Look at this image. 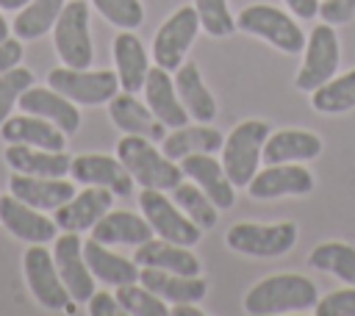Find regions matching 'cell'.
Listing matches in <instances>:
<instances>
[{
    "label": "cell",
    "instance_id": "obj_4",
    "mask_svg": "<svg viewBox=\"0 0 355 316\" xmlns=\"http://www.w3.org/2000/svg\"><path fill=\"white\" fill-rule=\"evenodd\" d=\"M236 30L252 33V36L269 42L272 47H277L280 53H288V55H297L305 50V33L300 30V25L286 11L266 6V3L247 6L236 17Z\"/></svg>",
    "mask_w": 355,
    "mask_h": 316
},
{
    "label": "cell",
    "instance_id": "obj_19",
    "mask_svg": "<svg viewBox=\"0 0 355 316\" xmlns=\"http://www.w3.org/2000/svg\"><path fill=\"white\" fill-rule=\"evenodd\" d=\"M114 202V191L103 188V186H89L86 191L72 194L64 205L55 208V225L67 233H80L97 225V219L111 211Z\"/></svg>",
    "mask_w": 355,
    "mask_h": 316
},
{
    "label": "cell",
    "instance_id": "obj_11",
    "mask_svg": "<svg viewBox=\"0 0 355 316\" xmlns=\"http://www.w3.org/2000/svg\"><path fill=\"white\" fill-rule=\"evenodd\" d=\"M341 53H338V36L333 25L322 22L311 30V39H305V58L297 72V89L300 91H313L324 80H330L338 69Z\"/></svg>",
    "mask_w": 355,
    "mask_h": 316
},
{
    "label": "cell",
    "instance_id": "obj_20",
    "mask_svg": "<svg viewBox=\"0 0 355 316\" xmlns=\"http://www.w3.org/2000/svg\"><path fill=\"white\" fill-rule=\"evenodd\" d=\"M144 103L150 105V111L166 128H183V125H189V111L180 103L175 78L164 67H150L147 80H144Z\"/></svg>",
    "mask_w": 355,
    "mask_h": 316
},
{
    "label": "cell",
    "instance_id": "obj_28",
    "mask_svg": "<svg viewBox=\"0 0 355 316\" xmlns=\"http://www.w3.org/2000/svg\"><path fill=\"white\" fill-rule=\"evenodd\" d=\"M0 136L8 144H33L42 150H64L67 147V133L58 130L53 122L33 116V114H22V116H8L0 125Z\"/></svg>",
    "mask_w": 355,
    "mask_h": 316
},
{
    "label": "cell",
    "instance_id": "obj_7",
    "mask_svg": "<svg viewBox=\"0 0 355 316\" xmlns=\"http://www.w3.org/2000/svg\"><path fill=\"white\" fill-rule=\"evenodd\" d=\"M139 208L158 238H166L183 247H194L202 238V230L161 188H144L139 194Z\"/></svg>",
    "mask_w": 355,
    "mask_h": 316
},
{
    "label": "cell",
    "instance_id": "obj_14",
    "mask_svg": "<svg viewBox=\"0 0 355 316\" xmlns=\"http://www.w3.org/2000/svg\"><path fill=\"white\" fill-rule=\"evenodd\" d=\"M69 175L83 186H103L116 197H128L133 191L130 172L119 158H111V155H100V152L78 155L69 164Z\"/></svg>",
    "mask_w": 355,
    "mask_h": 316
},
{
    "label": "cell",
    "instance_id": "obj_17",
    "mask_svg": "<svg viewBox=\"0 0 355 316\" xmlns=\"http://www.w3.org/2000/svg\"><path fill=\"white\" fill-rule=\"evenodd\" d=\"M108 116L122 133L144 136L150 141H164L166 139V125L150 111L147 103H139L136 94H130V91H116L108 100Z\"/></svg>",
    "mask_w": 355,
    "mask_h": 316
},
{
    "label": "cell",
    "instance_id": "obj_35",
    "mask_svg": "<svg viewBox=\"0 0 355 316\" xmlns=\"http://www.w3.org/2000/svg\"><path fill=\"white\" fill-rule=\"evenodd\" d=\"M172 200L200 230H211L216 225V219H219V208L211 202V197L197 183H183L180 180L172 188Z\"/></svg>",
    "mask_w": 355,
    "mask_h": 316
},
{
    "label": "cell",
    "instance_id": "obj_33",
    "mask_svg": "<svg viewBox=\"0 0 355 316\" xmlns=\"http://www.w3.org/2000/svg\"><path fill=\"white\" fill-rule=\"evenodd\" d=\"M308 266L336 274L341 283L355 286V247L344 241H324L308 255Z\"/></svg>",
    "mask_w": 355,
    "mask_h": 316
},
{
    "label": "cell",
    "instance_id": "obj_18",
    "mask_svg": "<svg viewBox=\"0 0 355 316\" xmlns=\"http://www.w3.org/2000/svg\"><path fill=\"white\" fill-rule=\"evenodd\" d=\"M178 164H180L183 175L191 183H197L219 211H225L236 202V186L227 180V175H225L222 164L214 158V152H194V155L180 158Z\"/></svg>",
    "mask_w": 355,
    "mask_h": 316
},
{
    "label": "cell",
    "instance_id": "obj_25",
    "mask_svg": "<svg viewBox=\"0 0 355 316\" xmlns=\"http://www.w3.org/2000/svg\"><path fill=\"white\" fill-rule=\"evenodd\" d=\"M114 64H116V78H119V89L122 91H141L147 72H150V58L144 53V44L139 42V36H133V30H122L114 39Z\"/></svg>",
    "mask_w": 355,
    "mask_h": 316
},
{
    "label": "cell",
    "instance_id": "obj_15",
    "mask_svg": "<svg viewBox=\"0 0 355 316\" xmlns=\"http://www.w3.org/2000/svg\"><path fill=\"white\" fill-rule=\"evenodd\" d=\"M0 222L3 227L28 244H47L55 238V219H47L44 213H36L33 205L17 200L14 194L0 197Z\"/></svg>",
    "mask_w": 355,
    "mask_h": 316
},
{
    "label": "cell",
    "instance_id": "obj_36",
    "mask_svg": "<svg viewBox=\"0 0 355 316\" xmlns=\"http://www.w3.org/2000/svg\"><path fill=\"white\" fill-rule=\"evenodd\" d=\"M116 302L125 313L130 316H166L169 313V305L166 299H161L158 294H153L147 286L141 283H125V286H116Z\"/></svg>",
    "mask_w": 355,
    "mask_h": 316
},
{
    "label": "cell",
    "instance_id": "obj_40",
    "mask_svg": "<svg viewBox=\"0 0 355 316\" xmlns=\"http://www.w3.org/2000/svg\"><path fill=\"white\" fill-rule=\"evenodd\" d=\"M316 316H355V286L330 291L313 308Z\"/></svg>",
    "mask_w": 355,
    "mask_h": 316
},
{
    "label": "cell",
    "instance_id": "obj_32",
    "mask_svg": "<svg viewBox=\"0 0 355 316\" xmlns=\"http://www.w3.org/2000/svg\"><path fill=\"white\" fill-rule=\"evenodd\" d=\"M311 105L319 114H344L355 108V67L344 75H333L311 91Z\"/></svg>",
    "mask_w": 355,
    "mask_h": 316
},
{
    "label": "cell",
    "instance_id": "obj_34",
    "mask_svg": "<svg viewBox=\"0 0 355 316\" xmlns=\"http://www.w3.org/2000/svg\"><path fill=\"white\" fill-rule=\"evenodd\" d=\"M61 8H64V0H31L14 17V33L19 39H39V36H44L55 25Z\"/></svg>",
    "mask_w": 355,
    "mask_h": 316
},
{
    "label": "cell",
    "instance_id": "obj_5",
    "mask_svg": "<svg viewBox=\"0 0 355 316\" xmlns=\"http://www.w3.org/2000/svg\"><path fill=\"white\" fill-rule=\"evenodd\" d=\"M53 42H55V53L64 61V67L89 69L94 58V47L89 36V3L86 0L64 3L53 25Z\"/></svg>",
    "mask_w": 355,
    "mask_h": 316
},
{
    "label": "cell",
    "instance_id": "obj_44",
    "mask_svg": "<svg viewBox=\"0 0 355 316\" xmlns=\"http://www.w3.org/2000/svg\"><path fill=\"white\" fill-rule=\"evenodd\" d=\"M288 6L291 14H297L300 19H311L319 17V0H283Z\"/></svg>",
    "mask_w": 355,
    "mask_h": 316
},
{
    "label": "cell",
    "instance_id": "obj_2",
    "mask_svg": "<svg viewBox=\"0 0 355 316\" xmlns=\"http://www.w3.org/2000/svg\"><path fill=\"white\" fill-rule=\"evenodd\" d=\"M116 158L125 164V169L130 172V177L141 188L172 191L183 180L180 164L172 161V158H166L164 150H158L155 141H150L144 136L125 133L119 139V144H116Z\"/></svg>",
    "mask_w": 355,
    "mask_h": 316
},
{
    "label": "cell",
    "instance_id": "obj_10",
    "mask_svg": "<svg viewBox=\"0 0 355 316\" xmlns=\"http://www.w3.org/2000/svg\"><path fill=\"white\" fill-rule=\"evenodd\" d=\"M197 30H200V17H197L194 6H183L175 14H169L166 22L155 30V39H153L155 67H164L166 72H175L183 64V55L191 47Z\"/></svg>",
    "mask_w": 355,
    "mask_h": 316
},
{
    "label": "cell",
    "instance_id": "obj_27",
    "mask_svg": "<svg viewBox=\"0 0 355 316\" xmlns=\"http://www.w3.org/2000/svg\"><path fill=\"white\" fill-rule=\"evenodd\" d=\"M139 283L166 302H200L208 291V283L200 274L189 277V274H175V272H164L153 266H141Z\"/></svg>",
    "mask_w": 355,
    "mask_h": 316
},
{
    "label": "cell",
    "instance_id": "obj_6",
    "mask_svg": "<svg viewBox=\"0 0 355 316\" xmlns=\"http://www.w3.org/2000/svg\"><path fill=\"white\" fill-rule=\"evenodd\" d=\"M225 244L239 255L277 258L297 244V225L294 222H277V225L239 222L225 233Z\"/></svg>",
    "mask_w": 355,
    "mask_h": 316
},
{
    "label": "cell",
    "instance_id": "obj_23",
    "mask_svg": "<svg viewBox=\"0 0 355 316\" xmlns=\"http://www.w3.org/2000/svg\"><path fill=\"white\" fill-rule=\"evenodd\" d=\"M3 158L14 172L39 177H64L72 164V158L64 150H42L33 144H8Z\"/></svg>",
    "mask_w": 355,
    "mask_h": 316
},
{
    "label": "cell",
    "instance_id": "obj_43",
    "mask_svg": "<svg viewBox=\"0 0 355 316\" xmlns=\"http://www.w3.org/2000/svg\"><path fill=\"white\" fill-rule=\"evenodd\" d=\"M22 58V44L19 39H3L0 42V72H8L11 67H17Z\"/></svg>",
    "mask_w": 355,
    "mask_h": 316
},
{
    "label": "cell",
    "instance_id": "obj_46",
    "mask_svg": "<svg viewBox=\"0 0 355 316\" xmlns=\"http://www.w3.org/2000/svg\"><path fill=\"white\" fill-rule=\"evenodd\" d=\"M31 0H0V11H19L22 6H28Z\"/></svg>",
    "mask_w": 355,
    "mask_h": 316
},
{
    "label": "cell",
    "instance_id": "obj_47",
    "mask_svg": "<svg viewBox=\"0 0 355 316\" xmlns=\"http://www.w3.org/2000/svg\"><path fill=\"white\" fill-rule=\"evenodd\" d=\"M3 39H8V22H6V17L0 14V42Z\"/></svg>",
    "mask_w": 355,
    "mask_h": 316
},
{
    "label": "cell",
    "instance_id": "obj_38",
    "mask_svg": "<svg viewBox=\"0 0 355 316\" xmlns=\"http://www.w3.org/2000/svg\"><path fill=\"white\" fill-rule=\"evenodd\" d=\"M33 86V72L25 67H11L8 72H0V125L11 116V108L17 105L19 94Z\"/></svg>",
    "mask_w": 355,
    "mask_h": 316
},
{
    "label": "cell",
    "instance_id": "obj_24",
    "mask_svg": "<svg viewBox=\"0 0 355 316\" xmlns=\"http://www.w3.org/2000/svg\"><path fill=\"white\" fill-rule=\"evenodd\" d=\"M133 261L139 266H153V269H164V272H175V274H200V258L194 252H189V247L166 241V238H147L144 244L136 247Z\"/></svg>",
    "mask_w": 355,
    "mask_h": 316
},
{
    "label": "cell",
    "instance_id": "obj_21",
    "mask_svg": "<svg viewBox=\"0 0 355 316\" xmlns=\"http://www.w3.org/2000/svg\"><path fill=\"white\" fill-rule=\"evenodd\" d=\"M8 191L33 205L36 211H55L58 205H64L72 194H75V186L67 183L64 177H39V175H11L8 180Z\"/></svg>",
    "mask_w": 355,
    "mask_h": 316
},
{
    "label": "cell",
    "instance_id": "obj_22",
    "mask_svg": "<svg viewBox=\"0 0 355 316\" xmlns=\"http://www.w3.org/2000/svg\"><path fill=\"white\" fill-rule=\"evenodd\" d=\"M322 152V139L311 130H277L269 133L263 141V164H300V161H311Z\"/></svg>",
    "mask_w": 355,
    "mask_h": 316
},
{
    "label": "cell",
    "instance_id": "obj_42",
    "mask_svg": "<svg viewBox=\"0 0 355 316\" xmlns=\"http://www.w3.org/2000/svg\"><path fill=\"white\" fill-rule=\"evenodd\" d=\"M122 308H119V302H116V297H111L108 291H94L92 297H89V313L92 316H114V313H119Z\"/></svg>",
    "mask_w": 355,
    "mask_h": 316
},
{
    "label": "cell",
    "instance_id": "obj_29",
    "mask_svg": "<svg viewBox=\"0 0 355 316\" xmlns=\"http://www.w3.org/2000/svg\"><path fill=\"white\" fill-rule=\"evenodd\" d=\"M83 258L94 274V280H103L108 286H125V283H139L141 266L130 258H122L108 249V244H100L97 238H89L83 244Z\"/></svg>",
    "mask_w": 355,
    "mask_h": 316
},
{
    "label": "cell",
    "instance_id": "obj_9",
    "mask_svg": "<svg viewBox=\"0 0 355 316\" xmlns=\"http://www.w3.org/2000/svg\"><path fill=\"white\" fill-rule=\"evenodd\" d=\"M22 269H25V280L28 288L33 294V299L47 308V310H64L72 297L55 269V258L53 252L44 249V244H31L22 255Z\"/></svg>",
    "mask_w": 355,
    "mask_h": 316
},
{
    "label": "cell",
    "instance_id": "obj_31",
    "mask_svg": "<svg viewBox=\"0 0 355 316\" xmlns=\"http://www.w3.org/2000/svg\"><path fill=\"white\" fill-rule=\"evenodd\" d=\"M225 139L216 128H208V125H183V128H175V133H169L164 139V155L172 158V161H180L186 155H194V152H216L222 150Z\"/></svg>",
    "mask_w": 355,
    "mask_h": 316
},
{
    "label": "cell",
    "instance_id": "obj_8",
    "mask_svg": "<svg viewBox=\"0 0 355 316\" xmlns=\"http://www.w3.org/2000/svg\"><path fill=\"white\" fill-rule=\"evenodd\" d=\"M50 89H55L58 94H64L67 100L78 103V105H100L108 103L116 91H119V78L111 69H72V67H55L47 75Z\"/></svg>",
    "mask_w": 355,
    "mask_h": 316
},
{
    "label": "cell",
    "instance_id": "obj_45",
    "mask_svg": "<svg viewBox=\"0 0 355 316\" xmlns=\"http://www.w3.org/2000/svg\"><path fill=\"white\" fill-rule=\"evenodd\" d=\"M172 316H205L194 302H175V308H169Z\"/></svg>",
    "mask_w": 355,
    "mask_h": 316
},
{
    "label": "cell",
    "instance_id": "obj_16",
    "mask_svg": "<svg viewBox=\"0 0 355 316\" xmlns=\"http://www.w3.org/2000/svg\"><path fill=\"white\" fill-rule=\"evenodd\" d=\"M17 105L22 108V114H33V116H42V119L53 122L67 136L78 133V128H80V111H78V105L72 100H67L64 94H58L55 89L28 86L19 94Z\"/></svg>",
    "mask_w": 355,
    "mask_h": 316
},
{
    "label": "cell",
    "instance_id": "obj_37",
    "mask_svg": "<svg viewBox=\"0 0 355 316\" xmlns=\"http://www.w3.org/2000/svg\"><path fill=\"white\" fill-rule=\"evenodd\" d=\"M200 28L208 36H230L236 30V17L227 8V0H194Z\"/></svg>",
    "mask_w": 355,
    "mask_h": 316
},
{
    "label": "cell",
    "instance_id": "obj_30",
    "mask_svg": "<svg viewBox=\"0 0 355 316\" xmlns=\"http://www.w3.org/2000/svg\"><path fill=\"white\" fill-rule=\"evenodd\" d=\"M175 86H178L180 103L186 105L189 116H194L197 122H214V116H216V100L208 91V86L202 83L197 64H191V61L189 64H180L175 69Z\"/></svg>",
    "mask_w": 355,
    "mask_h": 316
},
{
    "label": "cell",
    "instance_id": "obj_26",
    "mask_svg": "<svg viewBox=\"0 0 355 316\" xmlns=\"http://www.w3.org/2000/svg\"><path fill=\"white\" fill-rule=\"evenodd\" d=\"M153 227L144 216L130 213V211H105L97 225L92 227V238H97L100 244H128V247H139L147 238H153Z\"/></svg>",
    "mask_w": 355,
    "mask_h": 316
},
{
    "label": "cell",
    "instance_id": "obj_12",
    "mask_svg": "<svg viewBox=\"0 0 355 316\" xmlns=\"http://www.w3.org/2000/svg\"><path fill=\"white\" fill-rule=\"evenodd\" d=\"M247 191L252 200H275L286 194L300 197L313 191V175L300 164H266V169H258L252 175Z\"/></svg>",
    "mask_w": 355,
    "mask_h": 316
},
{
    "label": "cell",
    "instance_id": "obj_13",
    "mask_svg": "<svg viewBox=\"0 0 355 316\" xmlns=\"http://www.w3.org/2000/svg\"><path fill=\"white\" fill-rule=\"evenodd\" d=\"M55 269L69 291V297L75 302H89V297L94 294V274L83 258V241L75 233H67L55 238Z\"/></svg>",
    "mask_w": 355,
    "mask_h": 316
},
{
    "label": "cell",
    "instance_id": "obj_39",
    "mask_svg": "<svg viewBox=\"0 0 355 316\" xmlns=\"http://www.w3.org/2000/svg\"><path fill=\"white\" fill-rule=\"evenodd\" d=\"M92 3L111 25L122 30H136L144 22V8L139 0H92Z\"/></svg>",
    "mask_w": 355,
    "mask_h": 316
},
{
    "label": "cell",
    "instance_id": "obj_41",
    "mask_svg": "<svg viewBox=\"0 0 355 316\" xmlns=\"http://www.w3.org/2000/svg\"><path fill=\"white\" fill-rule=\"evenodd\" d=\"M319 17L327 25H347L355 17V0H322L319 3Z\"/></svg>",
    "mask_w": 355,
    "mask_h": 316
},
{
    "label": "cell",
    "instance_id": "obj_3",
    "mask_svg": "<svg viewBox=\"0 0 355 316\" xmlns=\"http://www.w3.org/2000/svg\"><path fill=\"white\" fill-rule=\"evenodd\" d=\"M266 136H269V122L263 119H244L227 133L222 144V169L236 188H244L258 172Z\"/></svg>",
    "mask_w": 355,
    "mask_h": 316
},
{
    "label": "cell",
    "instance_id": "obj_1",
    "mask_svg": "<svg viewBox=\"0 0 355 316\" xmlns=\"http://www.w3.org/2000/svg\"><path fill=\"white\" fill-rule=\"evenodd\" d=\"M319 302L316 286L302 274H272L258 280L244 294V310L250 316H277L313 310Z\"/></svg>",
    "mask_w": 355,
    "mask_h": 316
}]
</instances>
